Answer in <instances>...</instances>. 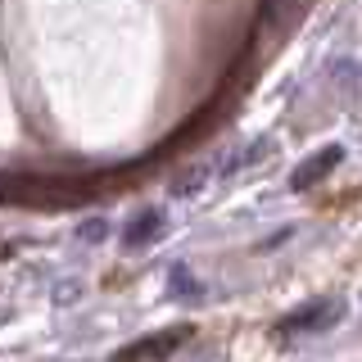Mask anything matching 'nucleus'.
Instances as JSON below:
<instances>
[{
	"instance_id": "obj_1",
	"label": "nucleus",
	"mask_w": 362,
	"mask_h": 362,
	"mask_svg": "<svg viewBox=\"0 0 362 362\" xmlns=\"http://www.w3.org/2000/svg\"><path fill=\"white\" fill-rule=\"evenodd\" d=\"M339 317H344V299H308L281 317L276 335H317V331H331Z\"/></svg>"
},
{
	"instance_id": "obj_2",
	"label": "nucleus",
	"mask_w": 362,
	"mask_h": 362,
	"mask_svg": "<svg viewBox=\"0 0 362 362\" xmlns=\"http://www.w3.org/2000/svg\"><path fill=\"white\" fill-rule=\"evenodd\" d=\"M186 335H190V326H177V331L145 335V339H136V344L118 349V354H113V362H163L168 354H177V349L186 344Z\"/></svg>"
},
{
	"instance_id": "obj_3",
	"label": "nucleus",
	"mask_w": 362,
	"mask_h": 362,
	"mask_svg": "<svg viewBox=\"0 0 362 362\" xmlns=\"http://www.w3.org/2000/svg\"><path fill=\"white\" fill-rule=\"evenodd\" d=\"M339 158H344V150H339V145H326L322 154H308L299 168H294V177H290V190H308V186H317V181H322L326 173H331V168L339 163Z\"/></svg>"
},
{
	"instance_id": "obj_4",
	"label": "nucleus",
	"mask_w": 362,
	"mask_h": 362,
	"mask_svg": "<svg viewBox=\"0 0 362 362\" xmlns=\"http://www.w3.org/2000/svg\"><path fill=\"white\" fill-rule=\"evenodd\" d=\"M158 235H163V213H158V209H145L141 218L127 226V235H122V240H127V249H145L150 240H158Z\"/></svg>"
},
{
	"instance_id": "obj_5",
	"label": "nucleus",
	"mask_w": 362,
	"mask_h": 362,
	"mask_svg": "<svg viewBox=\"0 0 362 362\" xmlns=\"http://www.w3.org/2000/svg\"><path fill=\"white\" fill-rule=\"evenodd\" d=\"M290 5H294V0H263V23H267V28H276L281 14H286Z\"/></svg>"
}]
</instances>
